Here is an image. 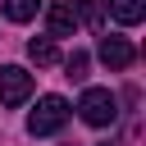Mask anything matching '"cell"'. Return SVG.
Instances as JSON below:
<instances>
[{"label":"cell","instance_id":"1","mask_svg":"<svg viewBox=\"0 0 146 146\" xmlns=\"http://www.w3.org/2000/svg\"><path fill=\"white\" fill-rule=\"evenodd\" d=\"M78 114H82V123H91V128H110V123L119 119V100H114V91H105V87H87L82 100H78Z\"/></svg>","mask_w":146,"mask_h":146},{"label":"cell","instance_id":"2","mask_svg":"<svg viewBox=\"0 0 146 146\" xmlns=\"http://www.w3.org/2000/svg\"><path fill=\"white\" fill-rule=\"evenodd\" d=\"M64 123H68V100H64V96H41L36 110L27 114V132H32V137H50V132H59Z\"/></svg>","mask_w":146,"mask_h":146},{"label":"cell","instance_id":"3","mask_svg":"<svg viewBox=\"0 0 146 146\" xmlns=\"http://www.w3.org/2000/svg\"><path fill=\"white\" fill-rule=\"evenodd\" d=\"M27 96H32V73L18 68V64H5V68H0V105L14 110V105H23Z\"/></svg>","mask_w":146,"mask_h":146},{"label":"cell","instance_id":"4","mask_svg":"<svg viewBox=\"0 0 146 146\" xmlns=\"http://www.w3.org/2000/svg\"><path fill=\"white\" fill-rule=\"evenodd\" d=\"M46 27H50V36H73V27H78L73 0H50L46 5Z\"/></svg>","mask_w":146,"mask_h":146},{"label":"cell","instance_id":"5","mask_svg":"<svg viewBox=\"0 0 146 146\" xmlns=\"http://www.w3.org/2000/svg\"><path fill=\"white\" fill-rule=\"evenodd\" d=\"M96 55H100L110 68H128V64L137 59V50H132V41H128V36H100Z\"/></svg>","mask_w":146,"mask_h":146},{"label":"cell","instance_id":"6","mask_svg":"<svg viewBox=\"0 0 146 146\" xmlns=\"http://www.w3.org/2000/svg\"><path fill=\"white\" fill-rule=\"evenodd\" d=\"M73 9H78V23H87V27H105V18H110V0H73Z\"/></svg>","mask_w":146,"mask_h":146},{"label":"cell","instance_id":"7","mask_svg":"<svg viewBox=\"0 0 146 146\" xmlns=\"http://www.w3.org/2000/svg\"><path fill=\"white\" fill-rule=\"evenodd\" d=\"M27 59H32L36 68H50V64L59 59V50H55V36H32V41H27Z\"/></svg>","mask_w":146,"mask_h":146},{"label":"cell","instance_id":"8","mask_svg":"<svg viewBox=\"0 0 146 146\" xmlns=\"http://www.w3.org/2000/svg\"><path fill=\"white\" fill-rule=\"evenodd\" d=\"M110 14L123 23V27H137L146 18V0H110Z\"/></svg>","mask_w":146,"mask_h":146},{"label":"cell","instance_id":"9","mask_svg":"<svg viewBox=\"0 0 146 146\" xmlns=\"http://www.w3.org/2000/svg\"><path fill=\"white\" fill-rule=\"evenodd\" d=\"M41 5H46V0H5V14H9L14 23H27V18H36Z\"/></svg>","mask_w":146,"mask_h":146},{"label":"cell","instance_id":"10","mask_svg":"<svg viewBox=\"0 0 146 146\" xmlns=\"http://www.w3.org/2000/svg\"><path fill=\"white\" fill-rule=\"evenodd\" d=\"M87 64H91V59H87V50H73V55L64 59V73H68L73 82H82V78H87Z\"/></svg>","mask_w":146,"mask_h":146},{"label":"cell","instance_id":"11","mask_svg":"<svg viewBox=\"0 0 146 146\" xmlns=\"http://www.w3.org/2000/svg\"><path fill=\"white\" fill-rule=\"evenodd\" d=\"M105 146H110V141H105Z\"/></svg>","mask_w":146,"mask_h":146}]
</instances>
